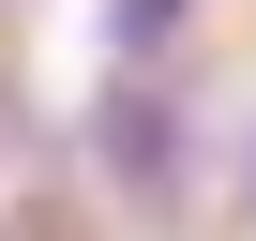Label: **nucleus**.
<instances>
[{
	"mask_svg": "<svg viewBox=\"0 0 256 241\" xmlns=\"http://www.w3.org/2000/svg\"><path fill=\"white\" fill-rule=\"evenodd\" d=\"M181 30V0H120V46H166Z\"/></svg>",
	"mask_w": 256,
	"mask_h": 241,
	"instance_id": "nucleus-1",
	"label": "nucleus"
}]
</instances>
